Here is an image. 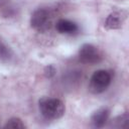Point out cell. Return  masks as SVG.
Listing matches in <instances>:
<instances>
[{"label": "cell", "instance_id": "6da1fadb", "mask_svg": "<svg viewBox=\"0 0 129 129\" xmlns=\"http://www.w3.org/2000/svg\"><path fill=\"white\" fill-rule=\"evenodd\" d=\"M38 104L41 115L47 120H57L64 115L66 106L59 99L43 97Z\"/></svg>", "mask_w": 129, "mask_h": 129}, {"label": "cell", "instance_id": "7a4b0ae2", "mask_svg": "<svg viewBox=\"0 0 129 129\" xmlns=\"http://www.w3.org/2000/svg\"><path fill=\"white\" fill-rule=\"evenodd\" d=\"M111 81L112 76L108 71L98 70L92 75L90 79L89 91L94 95L101 94L108 89V87L111 84Z\"/></svg>", "mask_w": 129, "mask_h": 129}, {"label": "cell", "instance_id": "3957f363", "mask_svg": "<svg viewBox=\"0 0 129 129\" xmlns=\"http://www.w3.org/2000/svg\"><path fill=\"white\" fill-rule=\"evenodd\" d=\"M51 14L45 8H38L33 11L30 17L31 27L38 32H45L51 26Z\"/></svg>", "mask_w": 129, "mask_h": 129}, {"label": "cell", "instance_id": "277c9868", "mask_svg": "<svg viewBox=\"0 0 129 129\" xmlns=\"http://www.w3.org/2000/svg\"><path fill=\"white\" fill-rule=\"evenodd\" d=\"M79 59L83 63L97 64L102 60V54L95 45L85 43L79 49Z\"/></svg>", "mask_w": 129, "mask_h": 129}, {"label": "cell", "instance_id": "5b68a950", "mask_svg": "<svg viewBox=\"0 0 129 129\" xmlns=\"http://www.w3.org/2000/svg\"><path fill=\"white\" fill-rule=\"evenodd\" d=\"M128 13L125 10H115L111 12L105 19L104 26L108 30L119 29L123 26L125 20L127 19Z\"/></svg>", "mask_w": 129, "mask_h": 129}, {"label": "cell", "instance_id": "8992f818", "mask_svg": "<svg viewBox=\"0 0 129 129\" xmlns=\"http://www.w3.org/2000/svg\"><path fill=\"white\" fill-rule=\"evenodd\" d=\"M110 116V110L106 107L100 108L95 111L91 116V123L96 128H102L106 125Z\"/></svg>", "mask_w": 129, "mask_h": 129}, {"label": "cell", "instance_id": "52a82bcc", "mask_svg": "<svg viewBox=\"0 0 129 129\" xmlns=\"http://www.w3.org/2000/svg\"><path fill=\"white\" fill-rule=\"evenodd\" d=\"M55 29L61 34H73L79 30L78 25L68 19H59L55 23Z\"/></svg>", "mask_w": 129, "mask_h": 129}, {"label": "cell", "instance_id": "ba28073f", "mask_svg": "<svg viewBox=\"0 0 129 129\" xmlns=\"http://www.w3.org/2000/svg\"><path fill=\"white\" fill-rule=\"evenodd\" d=\"M12 49L0 38V61L1 62H9L13 58Z\"/></svg>", "mask_w": 129, "mask_h": 129}, {"label": "cell", "instance_id": "9c48e42d", "mask_svg": "<svg viewBox=\"0 0 129 129\" xmlns=\"http://www.w3.org/2000/svg\"><path fill=\"white\" fill-rule=\"evenodd\" d=\"M129 125V115L128 113H124L119 115L111 120L110 126L114 128H126Z\"/></svg>", "mask_w": 129, "mask_h": 129}, {"label": "cell", "instance_id": "30bf717a", "mask_svg": "<svg viewBox=\"0 0 129 129\" xmlns=\"http://www.w3.org/2000/svg\"><path fill=\"white\" fill-rule=\"evenodd\" d=\"M14 14V7L11 4V0H0V16L10 17Z\"/></svg>", "mask_w": 129, "mask_h": 129}, {"label": "cell", "instance_id": "8fae6325", "mask_svg": "<svg viewBox=\"0 0 129 129\" xmlns=\"http://www.w3.org/2000/svg\"><path fill=\"white\" fill-rule=\"evenodd\" d=\"M4 128H11V129H24L26 128V125L24 124V122L18 118V117H12L10 118L6 124L4 125Z\"/></svg>", "mask_w": 129, "mask_h": 129}, {"label": "cell", "instance_id": "7c38bea8", "mask_svg": "<svg viewBox=\"0 0 129 129\" xmlns=\"http://www.w3.org/2000/svg\"><path fill=\"white\" fill-rule=\"evenodd\" d=\"M55 72H56V70H55V68L53 66H51V64L46 66L45 69H44V76L46 78L50 79V78H52L55 75Z\"/></svg>", "mask_w": 129, "mask_h": 129}]
</instances>
